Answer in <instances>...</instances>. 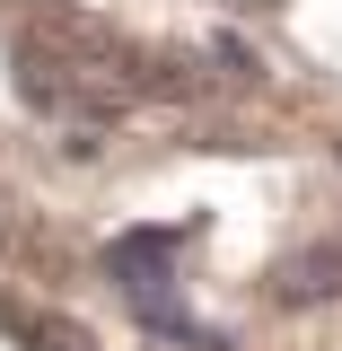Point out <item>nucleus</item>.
I'll list each match as a JSON object with an SVG mask.
<instances>
[{"instance_id":"7ed1b4c3","label":"nucleus","mask_w":342,"mask_h":351,"mask_svg":"<svg viewBox=\"0 0 342 351\" xmlns=\"http://www.w3.org/2000/svg\"><path fill=\"white\" fill-rule=\"evenodd\" d=\"M0 334H18V343H36V351H88L80 325H62V316H36V307H9L0 299Z\"/></svg>"},{"instance_id":"f257e3e1","label":"nucleus","mask_w":342,"mask_h":351,"mask_svg":"<svg viewBox=\"0 0 342 351\" xmlns=\"http://www.w3.org/2000/svg\"><path fill=\"white\" fill-rule=\"evenodd\" d=\"M175 255H184V228H123V237H106V281L123 290V307L141 316V334H158V343H184V351H237L228 334L211 325H193L184 316V281H175Z\"/></svg>"},{"instance_id":"f03ea898","label":"nucleus","mask_w":342,"mask_h":351,"mask_svg":"<svg viewBox=\"0 0 342 351\" xmlns=\"http://www.w3.org/2000/svg\"><path fill=\"white\" fill-rule=\"evenodd\" d=\"M272 307H334L342 299V237H316V246H290L263 281Z\"/></svg>"}]
</instances>
